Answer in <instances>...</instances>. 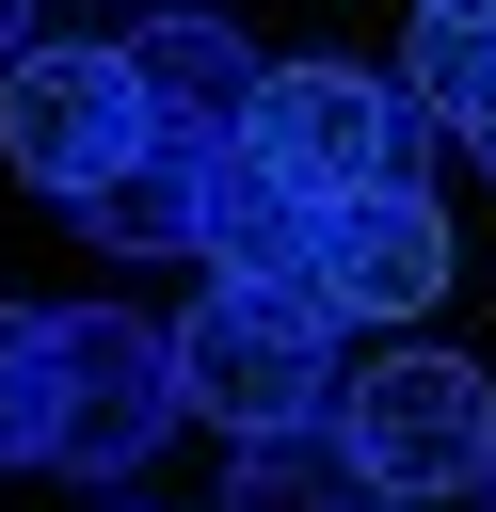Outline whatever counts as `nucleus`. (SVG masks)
Segmentation results:
<instances>
[{"mask_svg": "<svg viewBox=\"0 0 496 512\" xmlns=\"http://www.w3.org/2000/svg\"><path fill=\"white\" fill-rule=\"evenodd\" d=\"M48 400H64V304H0V464H48Z\"/></svg>", "mask_w": 496, "mask_h": 512, "instance_id": "obj_12", "label": "nucleus"}, {"mask_svg": "<svg viewBox=\"0 0 496 512\" xmlns=\"http://www.w3.org/2000/svg\"><path fill=\"white\" fill-rule=\"evenodd\" d=\"M208 272H256V288H304V272H320V192H304L256 128L208 144Z\"/></svg>", "mask_w": 496, "mask_h": 512, "instance_id": "obj_8", "label": "nucleus"}, {"mask_svg": "<svg viewBox=\"0 0 496 512\" xmlns=\"http://www.w3.org/2000/svg\"><path fill=\"white\" fill-rule=\"evenodd\" d=\"M80 240H96V256H208V144L160 128V144L80 208Z\"/></svg>", "mask_w": 496, "mask_h": 512, "instance_id": "obj_10", "label": "nucleus"}, {"mask_svg": "<svg viewBox=\"0 0 496 512\" xmlns=\"http://www.w3.org/2000/svg\"><path fill=\"white\" fill-rule=\"evenodd\" d=\"M176 368H192V416L240 448V432H288V416H336V400H352V320H336L320 288L208 272V304L176 320Z\"/></svg>", "mask_w": 496, "mask_h": 512, "instance_id": "obj_1", "label": "nucleus"}, {"mask_svg": "<svg viewBox=\"0 0 496 512\" xmlns=\"http://www.w3.org/2000/svg\"><path fill=\"white\" fill-rule=\"evenodd\" d=\"M480 496H496V480H480Z\"/></svg>", "mask_w": 496, "mask_h": 512, "instance_id": "obj_15", "label": "nucleus"}, {"mask_svg": "<svg viewBox=\"0 0 496 512\" xmlns=\"http://www.w3.org/2000/svg\"><path fill=\"white\" fill-rule=\"evenodd\" d=\"M16 48H48V32H32V0H0V64H16Z\"/></svg>", "mask_w": 496, "mask_h": 512, "instance_id": "obj_13", "label": "nucleus"}, {"mask_svg": "<svg viewBox=\"0 0 496 512\" xmlns=\"http://www.w3.org/2000/svg\"><path fill=\"white\" fill-rule=\"evenodd\" d=\"M128 80H144V112H160L176 144H224V128H256V96H272L256 32L208 16V0H160V16L128 32Z\"/></svg>", "mask_w": 496, "mask_h": 512, "instance_id": "obj_7", "label": "nucleus"}, {"mask_svg": "<svg viewBox=\"0 0 496 512\" xmlns=\"http://www.w3.org/2000/svg\"><path fill=\"white\" fill-rule=\"evenodd\" d=\"M448 272H464V256H448V208H432V192H352V208H320V272H304V288H320L336 320H432Z\"/></svg>", "mask_w": 496, "mask_h": 512, "instance_id": "obj_6", "label": "nucleus"}, {"mask_svg": "<svg viewBox=\"0 0 496 512\" xmlns=\"http://www.w3.org/2000/svg\"><path fill=\"white\" fill-rule=\"evenodd\" d=\"M480 176H496V128H480Z\"/></svg>", "mask_w": 496, "mask_h": 512, "instance_id": "obj_14", "label": "nucleus"}, {"mask_svg": "<svg viewBox=\"0 0 496 512\" xmlns=\"http://www.w3.org/2000/svg\"><path fill=\"white\" fill-rule=\"evenodd\" d=\"M144 144H160V112H144L128 48H80V32H48V48H16V64H0V160H16L32 192L96 208V192H112Z\"/></svg>", "mask_w": 496, "mask_h": 512, "instance_id": "obj_3", "label": "nucleus"}, {"mask_svg": "<svg viewBox=\"0 0 496 512\" xmlns=\"http://www.w3.org/2000/svg\"><path fill=\"white\" fill-rule=\"evenodd\" d=\"M336 416H352V448H368L384 496H480L496 480V384L464 352H368Z\"/></svg>", "mask_w": 496, "mask_h": 512, "instance_id": "obj_5", "label": "nucleus"}, {"mask_svg": "<svg viewBox=\"0 0 496 512\" xmlns=\"http://www.w3.org/2000/svg\"><path fill=\"white\" fill-rule=\"evenodd\" d=\"M400 80H416V112H432L448 144H480V128H496V0H416Z\"/></svg>", "mask_w": 496, "mask_h": 512, "instance_id": "obj_11", "label": "nucleus"}, {"mask_svg": "<svg viewBox=\"0 0 496 512\" xmlns=\"http://www.w3.org/2000/svg\"><path fill=\"white\" fill-rule=\"evenodd\" d=\"M256 144H272L320 208H352V192H432V144H448V128L416 112L400 64H272Z\"/></svg>", "mask_w": 496, "mask_h": 512, "instance_id": "obj_2", "label": "nucleus"}, {"mask_svg": "<svg viewBox=\"0 0 496 512\" xmlns=\"http://www.w3.org/2000/svg\"><path fill=\"white\" fill-rule=\"evenodd\" d=\"M224 512H400L352 448V416H288V432H240L224 448Z\"/></svg>", "mask_w": 496, "mask_h": 512, "instance_id": "obj_9", "label": "nucleus"}, {"mask_svg": "<svg viewBox=\"0 0 496 512\" xmlns=\"http://www.w3.org/2000/svg\"><path fill=\"white\" fill-rule=\"evenodd\" d=\"M192 416V368H176V320H128V304H64V400H48V464L96 496V480H144V448Z\"/></svg>", "mask_w": 496, "mask_h": 512, "instance_id": "obj_4", "label": "nucleus"}]
</instances>
